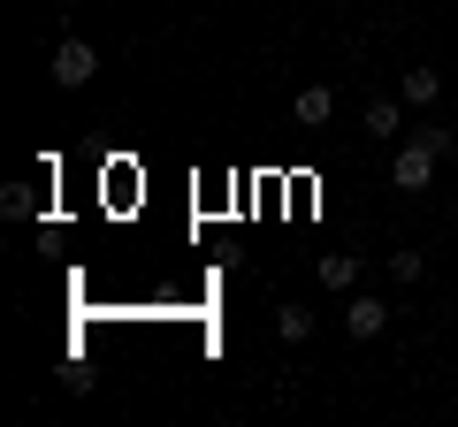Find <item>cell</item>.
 Returning <instances> with one entry per match:
<instances>
[{"label": "cell", "instance_id": "5", "mask_svg": "<svg viewBox=\"0 0 458 427\" xmlns=\"http://www.w3.org/2000/svg\"><path fill=\"white\" fill-rule=\"evenodd\" d=\"M291 115H298V122H306V130H321V122H328V115H336V92H328V84H306V92H298V99H291Z\"/></svg>", "mask_w": 458, "mask_h": 427}, {"label": "cell", "instance_id": "4", "mask_svg": "<svg viewBox=\"0 0 458 427\" xmlns=\"http://www.w3.org/2000/svg\"><path fill=\"white\" fill-rule=\"evenodd\" d=\"M360 275H367L360 252H321V290H360Z\"/></svg>", "mask_w": 458, "mask_h": 427}, {"label": "cell", "instance_id": "1", "mask_svg": "<svg viewBox=\"0 0 458 427\" xmlns=\"http://www.w3.org/2000/svg\"><path fill=\"white\" fill-rule=\"evenodd\" d=\"M436 161H443V153L428 146V138H412V146H397V161H390L397 191H428V183H436Z\"/></svg>", "mask_w": 458, "mask_h": 427}, {"label": "cell", "instance_id": "3", "mask_svg": "<svg viewBox=\"0 0 458 427\" xmlns=\"http://www.w3.org/2000/svg\"><path fill=\"white\" fill-rule=\"evenodd\" d=\"M344 329H352V336L367 344V336H382V329H390V306H382V297H360V290H352V306H344Z\"/></svg>", "mask_w": 458, "mask_h": 427}, {"label": "cell", "instance_id": "6", "mask_svg": "<svg viewBox=\"0 0 458 427\" xmlns=\"http://www.w3.org/2000/svg\"><path fill=\"white\" fill-rule=\"evenodd\" d=\"M397 99H405V107H436V99H443V77H436V69H405Z\"/></svg>", "mask_w": 458, "mask_h": 427}, {"label": "cell", "instance_id": "2", "mask_svg": "<svg viewBox=\"0 0 458 427\" xmlns=\"http://www.w3.org/2000/svg\"><path fill=\"white\" fill-rule=\"evenodd\" d=\"M92 69H99V54L84 46V38H62V46H54V84L77 92V84H92Z\"/></svg>", "mask_w": 458, "mask_h": 427}, {"label": "cell", "instance_id": "7", "mask_svg": "<svg viewBox=\"0 0 458 427\" xmlns=\"http://www.w3.org/2000/svg\"><path fill=\"white\" fill-rule=\"evenodd\" d=\"M367 138H397V122H405V107H397V99H367Z\"/></svg>", "mask_w": 458, "mask_h": 427}, {"label": "cell", "instance_id": "9", "mask_svg": "<svg viewBox=\"0 0 458 427\" xmlns=\"http://www.w3.org/2000/svg\"><path fill=\"white\" fill-rule=\"evenodd\" d=\"M420 267H428L420 252H390V275H397V282H420Z\"/></svg>", "mask_w": 458, "mask_h": 427}, {"label": "cell", "instance_id": "8", "mask_svg": "<svg viewBox=\"0 0 458 427\" xmlns=\"http://www.w3.org/2000/svg\"><path fill=\"white\" fill-rule=\"evenodd\" d=\"M306 329H313V313H298V306L276 313V336H283V344H306Z\"/></svg>", "mask_w": 458, "mask_h": 427}]
</instances>
